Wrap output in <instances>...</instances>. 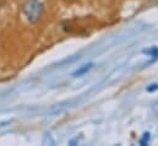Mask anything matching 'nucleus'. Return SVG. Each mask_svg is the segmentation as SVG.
I'll return each instance as SVG.
<instances>
[{
	"label": "nucleus",
	"instance_id": "f257e3e1",
	"mask_svg": "<svg viewBox=\"0 0 158 146\" xmlns=\"http://www.w3.org/2000/svg\"><path fill=\"white\" fill-rule=\"evenodd\" d=\"M22 12L30 24H37L44 14V6L40 0H26L22 5Z\"/></svg>",
	"mask_w": 158,
	"mask_h": 146
},
{
	"label": "nucleus",
	"instance_id": "f03ea898",
	"mask_svg": "<svg viewBox=\"0 0 158 146\" xmlns=\"http://www.w3.org/2000/svg\"><path fill=\"white\" fill-rule=\"evenodd\" d=\"M92 68H93V64H92V63L86 64V65H82L80 69H77L75 73L73 74V76H75V77H77V76H82V75H85L86 73H88Z\"/></svg>",
	"mask_w": 158,
	"mask_h": 146
},
{
	"label": "nucleus",
	"instance_id": "7ed1b4c3",
	"mask_svg": "<svg viewBox=\"0 0 158 146\" xmlns=\"http://www.w3.org/2000/svg\"><path fill=\"white\" fill-rule=\"evenodd\" d=\"M143 54H147L150 57H158V48L157 47H151L148 49H143Z\"/></svg>",
	"mask_w": 158,
	"mask_h": 146
},
{
	"label": "nucleus",
	"instance_id": "20e7f679",
	"mask_svg": "<svg viewBox=\"0 0 158 146\" xmlns=\"http://www.w3.org/2000/svg\"><path fill=\"white\" fill-rule=\"evenodd\" d=\"M43 144H44V145H47V144H49V145H55V143H54V140L52 139L50 134H45V135H44V140H43Z\"/></svg>",
	"mask_w": 158,
	"mask_h": 146
},
{
	"label": "nucleus",
	"instance_id": "39448f33",
	"mask_svg": "<svg viewBox=\"0 0 158 146\" xmlns=\"http://www.w3.org/2000/svg\"><path fill=\"white\" fill-rule=\"evenodd\" d=\"M148 140H150V134H148V133H145L143 136H142V139L140 140V144H141V145H147Z\"/></svg>",
	"mask_w": 158,
	"mask_h": 146
},
{
	"label": "nucleus",
	"instance_id": "423d86ee",
	"mask_svg": "<svg viewBox=\"0 0 158 146\" xmlns=\"http://www.w3.org/2000/svg\"><path fill=\"white\" fill-rule=\"evenodd\" d=\"M157 90H158L157 84H152V85H150V86L147 87V91H148V92H153V91H157Z\"/></svg>",
	"mask_w": 158,
	"mask_h": 146
}]
</instances>
